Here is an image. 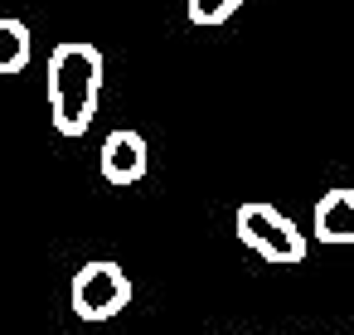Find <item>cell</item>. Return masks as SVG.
I'll return each instance as SVG.
<instances>
[{
  "label": "cell",
  "instance_id": "4",
  "mask_svg": "<svg viewBox=\"0 0 354 335\" xmlns=\"http://www.w3.org/2000/svg\"><path fill=\"white\" fill-rule=\"evenodd\" d=\"M97 165H102V180L107 185H136L146 175V136L131 132V127L107 132V141L97 151Z\"/></svg>",
  "mask_w": 354,
  "mask_h": 335
},
{
  "label": "cell",
  "instance_id": "7",
  "mask_svg": "<svg viewBox=\"0 0 354 335\" xmlns=\"http://www.w3.org/2000/svg\"><path fill=\"white\" fill-rule=\"evenodd\" d=\"M243 10V0H185V15L194 25H223Z\"/></svg>",
  "mask_w": 354,
  "mask_h": 335
},
{
  "label": "cell",
  "instance_id": "1",
  "mask_svg": "<svg viewBox=\"0 0 354 335\" xmlns=\"http://www.w3.org/2000/svg\"><path fill=\"white\" fill-rule=\"evenodd\" d=\"M102 78H107V59L97 44H59L49 54V117L64 136H83L97 117V98H102Z\"/></svg>",
  "mask_w": 354,
  "mask_h": 335
},
{
  "label": "cell",
  "instance_id": "2",
  "mask_svg": "<svg viewBox=\"0 0 354 335\" xmlns=\"http://www.w3.org/2000/svg\"><path fill=\"white\" fill-rule=\"evenodd\" d=\"M238 238L257 253V257H267V262H301L306 257V233L296 228V219H286L281 209H272V204H262V199H252V204H243L238 209Z\"/></svg>",
  "mask_w": 354,
  "mask_h": 335
},
{
  "label": "cell",
  "instance_id": "5",
  "mask_svg": "<svg viewBox=\"0 0 354 335\" xmlns=\"http://www.w3.org/2000/svg\"><path fill=\"white\" fill-rule=\"evenodd\" d=\"M315 238L320 243H354V190H325L315 199Z\"/></svg>",
  "mask_w": 354,
  "mask_h": 335
},
{
  "label": "cell",
  "instance_id": "3",
  "mask_svg": "<svg viewBox=\"0 0 354 335\" xmlns=\"http://www.w3.org/2000/svg\"><path fill=\"white\" fill-rule=\"evenodd\" d=\"M127 301H131V277L107 257L83 262L78 277L68 282V306L78 320H107V316L127 311Z\"/></svg>",
  "mask_w": 354,
  "mask_h": 335
},
{
  "label": "cell",
  "instance_id": "6",
  "mask_svg": "<svg viewBox=\"0 0 354 335\" xmlns=\"http://www.w3.org/2000/svg\"><path fill=\"white\" fill-rule=\"evenodd\" d=\"M30 64V25L0 15V78H10Z\"/></svg>",
  "mask_w": 354,
  "mask_h": 335
}]
</instances>
